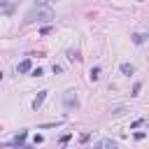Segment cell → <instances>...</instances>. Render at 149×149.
<instances>
[{
  "label": "cell",
  "instance_id": "18",
  "mask_svg": "<svg viewBox=\"0 0 149 149\" xmlns=\"http://www.w3.org/2000/svg\"><path fill=\"white\" fill-rule=\"evenodd\" d=\"M0 81H2V72H0Z\"/></svg>",
  "mask_w": 149,
  "mask_h": 149
},
{
  "label": "cell",
  "instance_id": "2",
  "mask_svg": "<svg viewBox=\"0 0 149 149\" xmlns=\"http://www.w3.org/2000/svg\"><path fill=\"white\" fill-rule=\"evenodd\" d=\"M63 105H65V109H77L79 107V100H77L74 91H65L63 93Z\"/></svg>",
  "mask_w": 149,
  "mask_h": 149
},
{
  "label": "cell",
  "instance_id": "10",
  "mask_svg": "<svg viewBox=\"0 0 149 149\" xmlns=\"http://www.w3.org/2000/svg\"><path fill=\"white\" fill-rule=\"evenodd\" d=\"M147 121H149V119H137V121H133V123H130V130H135V128H140V126H147Z\"/></svg>",
  "mask_w": 149,
  "mask_h": 149
},
{
  "label": "cell",
  "instance_id": "11",
  "mask_svg": "<svg viewBox=\"0 0 149 149\" xmlns=\"http://www.w3.org/2000/svg\"><path fill=\"white\" fill-rule=\"evenodd\" d=\"M144 40H147V35H142V33H135V35H133V42H135V44H142Z\"/></svg>",
  "mask_w": 149,
  "mask_h": 149
},
{
  "label": "cell",
  "instance_id": "12",
  "mask_svg": "<svg viewBox=\"0 0 149 149\" xmlns=\"http://www.w3.org/2000/svg\"><path fill=\"white\" fill-rule=\"evenodd\" d=\"M98 147H116V142H114V140H100Z\"/></svg>",
  "mask_w": 149,
  "mask_h": 149
},
{
  "label": "cell",
  "instance_id": "6",
  "mask_svg": "<svg viewBox=\"0 0 149 149\" xmlns=\"http://www.w3.org/2000/svg\"><path fill=\"white\" fill-rule=\"evenodd\" d=\"M119 70H121V74H126V77H130V74L135 72V68H133L130 63H121V65H119Z\"/></svg>",
  "mask_w": 149,
  "mask_h": 149
},
{
  "label": "cell",
  "instance_id": "7",
  "mask_svg": "<svg viewBox=\"0 0 149 149\" xmlns=\"http://www.w3.org/2000/svg\"><path fill=\"white\" fill-rule=\"evenodd\" d=\"M88 79H91V81H98V79H100V65H93V68H91Z\"/></svg>",
  "mask_w": 149,
  "mask_h": 149
},
{
  "label": "cell",
  "instance_id": "17",
  "mask_svg": "<svg viewBox=\"0 0 149 149\" xmlns=\"http://www.w3.org/2000/svg\"><path fill=\"white\" fill-rule=\"evenodd\" d=\"M40 33H42V35H49V33H51V28H49V26H44V28H40Z\"/></svg>",
  "mask_w": 149,
  "mask_h": 149
},
{
  "label": "cell",
  "instance_id": "4",
  "mask_svg": "<svg viewBox=\"0 0 149 149\" xmlns=\"http://www.w3.org/2000/svg\"><path fill=\"white\" fill-rule=\"evenodd\" d=\"M30 68H33V63H30V58H23L19 65H16V70L23 74V72H30Z\"/></svg>",
  "mask_w": 149,
  "mask_h": 149
},
{
  "label": "cell",
  "instance_id": "5",
  "mask_svg": "<svg viewBox=\"0 0 149 149\" xmlns=\"http://www.w3.org/2000/svg\"><path fill=\"white\" fill-rule=\"evenodd\" d=\"M44 98H47V91H40V93H37V98L33 100V109H35V112H37V109L42 107V102H44Z\"/></svg>",
  "mask_w": 149,
  "mask_h": 149
},
{
  "label": "cell",
  "instance_id": "14",
  "mask_svg": "<svg viewBox=\"0 0 149 149\" xmlns=\"http://www.w3.org/2000/svg\"><path fill=\"white\" fill-rule=\"evenodd\" d=\"M42 74H44L42 68H35V70H33V77H42Z\"/></svg>",
  "mask_w": 149,
  "mask_h": 149
},
{
  "label": "cell",
  "instance_id": "1",
  "mask_svg": "<svg viewBox=\"0 0 149 149\" xmlns=\"http://www.w3.org/2000/svg\"><path fill=\"white\" fill-rule=\"evenodd\" d=\"M54 19V12L51 9H35V12H28L26 19H23V26L33 23V21H51Z\"/></svg>",
  "mask_w": 149,
  "mask_h": 149
},
{
  "label": "cell",
  "instance_id": "13",
  "mask_svg": "<svg viewBox=\"0 0 149 149\" xmlns=\"http://www.w3.org/2000/svg\"><path fill=\"white\" fill-rule=\"evenodd\" d=\"M51 2H56V0H35L37 7H47V5H51Z\"/></svg>",
  "mask_w": 149,
  "mask_h": 149
},
{
  "label": "cell",
  "instance_id": "15",
  "mask_svg": "<svg viewBox=\"0 0 149 149\" xmlns=\"http://www.w3.org/2000/svg\"><path fill=\"white\" fill-rule=\"evenodd\" d=\"M88 140H91L88 133H81V135H79V142H88Z\"/></svg>",
  "mask_w": 149,
  "mask_h": 149
},
{
  "label": "cell",
  "instance_id": "16",
  "mask_svg": "<svg viewBox=\"0 0 149 149\" xmlns=\"http://www.w3.org/2000/svg\"><path fill=\"white\" fill-rule=\"evenodd\" d=\"M70 137H72L70 133H68V135H61V144H65V142H70Z\"/></svg>",
  "mask_w": 149,
  "mask_h": 149
},
{
  "label": "cell",
  "instance_id": "9",
  "mask_svg": "<svg viewBox=\"0 0 149 149\" xmlns=\"http://www.w3.org/2000/svg\"><path fill=\"white\" fill-rule=\"evenodd\" d=\"M140 91H142V81H135V84H133V93H130V95H133V98H137V95H140Z\"/></svg>",
  "mask_w": 149,
  "mask_h": 149
},
{
  "label": "cell",
  "instance_id": "8",
  "mask_svg": "<svg viewBox=\"0 0 149 149\" xmlns=\"http://www.w3.org/2000/svg\"><path fill=\"white\" fill-rule=\"evenodd\" d=\"M81 56H79V51L77 49H68V61H79Z\"/></svg>",
  "mask_w": 149,
  "mask_h": 149
},
{
  "label": "cell",
  "instance_id": "3",
  "mask_svg": "<svg viewBox=\"0 0 149 149\" xmlns=\"http://www.w3.org/2000/svg\"><path fill=\"white\" fill-rule=\"evenodd\" d=\"M26 137H28V130H21V133L9 142V144H12V147H23V144H26Z\"/></svg>",
  "mask_w": 149,
  "mask_h": 149
},
{
  "label": "cell",
  "instance_id": "19",
  "mask_svg": "<svg viewBox=\"0 0 149 149\" xmlns=\"http://www.w3.org/2000/svg\"><path fill=\"white\" fill-rule=\"evenodd\" d=\"M147 42H149V35H147Z\"/></svg>",
  "mask_w": 149,
  "mask_h": 149
}]
</instances>
